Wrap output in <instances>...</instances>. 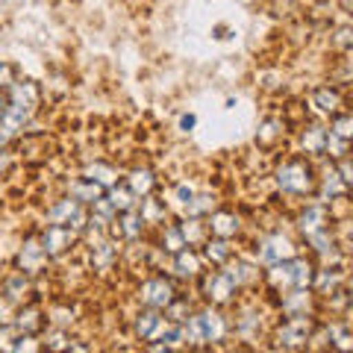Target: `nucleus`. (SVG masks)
Returning <instances> with one entry per match:
<instances>
[{
  "instance_id": "c85d7f7f",
  "label": "nucleus",
  "mask_w": 353,
  "mask_h": 353,
  "mask_svg": "<svg viewBox=\"0 0 353 353\" xmlns=\"http://www.w3.org/2000/svg\"><path fill=\"white\" fill-rule=\"evenodd\" d=\"M324 145H327V130L324 127L303 130V148H306V153H324Z\"/></svg>"
},
{
  "instance_id": "7ed1b4c3",
  "label": "nucleus",
  "mask_w": 353,
  "mask_h": 353,
  "mask_svg": "<svg viewBox=\"0 0 353 353\" xmlns=\"http://www.w3.org/2000/svg\"><path fill=\"white\" fill-rule=\"evenodd\" d=\"M48 221L50 224H62V227H71L74 233L77 230H85L88 224V212L83 203H77L74 197H65V201H57L48 209Z\"/></svg>"
},
{
  "instance_id": "a211bd4d",
  "label": "nucleus",
  "mask_w": 353,
  "mask_h": 353,
  "mask_svg": "<svg viewBox=\"0 0 353 353\" xmlns=\"http://www.w3.org/2000/svg\"><path fill=\"white\" fill-rule=\"evenodd\" d=\"M341 283H345V271L341 268H324V271H315L312 289L321 292V294H333L336 289H341Z\"/></svg>"
},
{
  "instance_id": "a878e982",
  "label": "nucleus",
  "mask_w": 353,
  "mask_h": 353,
  "mask_svg": "<svg viewBox=\"0 0 353 353\" xmlns=\"http://www.w3.org/2000/svg\"><path fill=\"white\" fill-rule=\"evenodd\" d=\"M321 194L330 197V203H333V201H345V197H347V183L341 180L336 171H327L324 183H321Z\"/></svg>"
},
{
  "instance_id": "a19ab883",
  "label": "nucleus",
  "mask_w": 353,
  "mask_h": 353,
  "mask_svg": "<svg viewBox=\"0 0 353 353\" xmlns=\"http://www.w3.org/2000/svg\"><path fill=\"white\" fill-rule=\"evenodd\" d=\"M277 136H280V124H277V121H265V127L259 132V145H271Z\"/></svg>"
},
{
  "instance_id": "37998d69",
  "label": "nucleus",
  "mask_w": 353,
  "mask_h": 353,
  "mask_svg": "<svg viewBox=\"0 0 353 353\" xmlns=\"http://www.w3.org/2000/svg\"><path fill=\"white\" fill-rule=\"evenodd\" d=\"M174 197H176V203L189 206V203H192V197H194V189H192L189 183H180V185L174 189Z\"/></svg>"
},
{
  "instance_id": "c756f323",
  "label": "nucleus",
  "mask_w": 353,
  "mask_h": 353,
  "mask_svg": "<svg viewBox=\"0 0 353 353\" xmlns=\"http://www.w3.org/2000/svg\"><path fill=\"white\" fill-rule=\"evenodd\" d=\"M68 345H71V336L65 333V330H59V327H57V330H50L48 339L41 341V350H48V353H62Z\"/></svg>"
},
{
  "instance_id": "dca6fc26",
  "label": "nucleus",
  "mask_w": 353,
  "mask_h": 353,
  "mask_svg": "<svg viewBox=\"0 0 353 353\" xmlns=\"http://www.w3.org/2000/svg\"><path fill=\"white\" fill-rule=\"evenodd\" d=\"M127 189L136 197H148L153 189H157V176H153L150 168H132L127 176Z\"/></svg>"
},
{
  "instance_id": "f3484780",
  "label": "nucleus",
  "mask_w": 353,
  "mask_h": 353,
  "mask_svg": "<svg viewBox=\"0 0 353 353\" xmlns=\"http://www.w3.org/2000/svg\"><path fill=\"white\" fill-rule=\"evenodd\" d=\"M174 271L180 274V277H185V280L197 277V274H201V256H197L192 248L176 250V253H174Z\"/></svg>"
},
{
  "instance_id": "49530a36",
  "label": "nucleus",
  "mask_w": 353,
  "mask_h": 353,
  "mask_svg": "<svg viewBox=\"0 0 353 353\" xmlns=\"http://www.w3.org/2000/svg\"><path fill=\"white\" fill-rule=\"evenodd\" d=\"M62 353H92V350H88V347L83 345V341H71V345H68V347H65Z\"/></svg>"
},
{
  "instance_id": "f8f14e48",
  "label": "nucleus",
  "mask_w": 353,
  "mask_h": 353,
  "mask_svg": "<svg viewBox=\"0 0 353 353\" xmlns=\"http://www.w3.org/2000/svg\"><path fill=\"white\" fill-rule=\"evenodd\" d=\"M239 215H233V212H227V209H218V212H209V224H206V230L212 233V239H233L236 233H239Z\"/></svg>"
},
{
  "instance_id": "7c9ffc66",
  "label": "nucleus",
  "mask_w": 353,
  "mask_h": 353,
  "mask_svg": "<svg viewBox=\"0 0 353 353\" xmlns=\"http://www.w3.org/2000/svg\"><path fill=\"white\" fill-rule=\"evenodd\" d=\"M330 132H333L336 139H341V141H350V136H353V118L347 112H336L333 124H330Z\"/></svg>"
},
{
  "instance_id": "cd10ccee",
  "label": "nucleus",
  "mask_w": 353,
  "mask_h": 353,
  "mask_svg": "<svg viewBox=\"0 0 353 353\" xmlns=\"http://www.w3.org/2000/svg\"><path fill=\"white\" fill-rule=\"evenodd\" d=\"M327 339H330V347H333L336 353H350V347H353L347 327H341V324L327 327Z\"/></svg>"
},
{
  "instance_id": "864d4df0",
  "label": "nucleus",
  "mask_w": 353,
  "mask_h": 353,
  "mask_svg": "<svg viewBox=\"0 0 353 353\" xmlns=\"http://www.w3.org/2000/svg\"><path fill=\"white\" fill-rule=\"evenodd\" d=\"M239 353H241V350H239Z\"/></svg>"
},
{
  "instance_id": "f257e3e1",
  "label": "nucleus",
  "mask_w": 353,
  "mask_h": 353,
  "mask_svg": "<svg viewBox=\"0 0 353 353\" xmlns=\"http://www.w3.org/2000/svg\"><path fill=\"white\" fill-rule=\"evenodd\" d=\"M277 189L283 194H309L315 189V174H312V165L303 162V159H289L277 171Z\"/></svg>"
},
{
  "instance_id": "2eb2a0df",
  "label": "nucleus",
  "mask_w": 353,
  "mask_h": 353,
  "mask_svg": "<svg viewBox=\"0 0 353 353\" xmlns=\"http://www.w3.org/2000/svg\"><path fill=\"white\" fill-rule=\"evenodd\" d=\"M32 294V285L27 280V274H12L6 283H3V297L9 303H15V306H24L27 303V297Z\"/></svg>"
},
{
  "instance_id": "ea45409f",
  "label": "nucleus",
  "mask_w": 353,
  "mask_h": 353,
  "mask_svg": "<svg viewBox=\"0 0 353 353\" xmlns=\"http://www.w3.org/2000/svg\"><path fill=\"white\" fill-rule=\"evenodd\" d=\"M15 339H18V333H15L12 324H9V327H0V353H12Z\"/></svg>"
},
{
  "instance_id": "72a5a7b5",
  "label": "nucleus",
  "mask_w": 353,
  "mask_h": 353,
  "mask_svg": "<svg viewBox=\"0 0 353 353\" xmlns=\"http://www.w3.org/2000/svg\"><path fill=\"white\" fill-rule=\"evenodd\" d=\"M306 239H309V245H312V250L315 253H324V256H330L333 248H336V239H333L330 230H321V233H312V236H306Z\"/></svg>"
},
{
  "instance_id": "58836bf2",
  "label": "nucleus",
  "mask_w": 353,
  "mask_h": 353,
  "mask_svg": "<svg viewBox=\"0 0 353 353\" xmlns=\"http://www.w3.org/2000/svg\"><path fill=\"white\" fill-rule=\"evenodd\" d=\"M12 353H41V341L36 336H18Z\"/></svg>"
},
{
  "instance_id": "09e8293b",
  "label": "nucleus",
  "mask_w": 353,
  "mask_h": 353,
  "mask_svg": "<svg viewBox=\"0 0 353 353\" xmlns=\"http://www.w3.org/2000/svg\"><path fill=\"white\" fill-rule=\"evenodd\" d=\"M6 106H9V101H6V94L0 92V118H3V112H6Z\"/></svg>"
},
{
  "instance_id": "3c124183",
  "label": "nucleus",
  "mask_w": 353,
  "mask_h": 353,
  "mask_svg": "<svg viewBox=\"0 0 353 353\" xmlns=\"http://www.w3.org/2000/svg\"><path fill=\"white\" fill-rule=\"evenodd\" d=\"M6 141H9V139L3 136V132H0V150H6Z\"/></svg>"
},
{
  "instance_id": "6ab92c4d",
  "label": "nucleus",
  "mask_w": 353,
  "mask_h": 353,
  "mask_svg": "<svg viewBox=\"0 0 353 353\" xmlns=\"http://www.w3.org/2000/svg\"><path fill=\"white\" fill-rule=\"evenodd\" d=\"M71 197L77 203H83V206H92L94 201H101L103 197V189L97 183L92 180H85V176H80V180H74L71 183Z\"/></svg>"
},
{
  "instance_id": "f03ea898",
  "label": "nucleus",
  "mask_w": 353,
  "mask_h": 353,
  "mask_svg": "<svg viewBox=\"0 0 353 353\" xmlns=\"http://www.w3.org/2000/svg\"><path fill=\"white\" fill-rule=\"evenodd\" d=\"M309 341H312V321L306 315H289V321L277 330V345L285 350L306 347Z\"/></svg>"
},
{
  "instance_id": "5701e85b",
  "label": "nucleus",
  "mask_w": 353,
  "mask_h": 353,
  "mask_svg": "<svg viewBox=\"0 0 353 353\" xmlns=\"http://www.w3.org/2000/svg\"><path fill=\"white\" fill-rule=\"evenodd\" d=\"M118 233L124 236L127 241H136L141 233H145V221H141V215L136 212V209H130V212H121V218H118Z\"/></svg>"
},
{
  "instance_id": "a18cd8bd",
  "label": "nucleus",
  "mask_w": 353,
  "mask_h": 353,
  "mask_svg": "<svg viewBox=\"0 0 353 353\" xmlns=\"http://www.w3.org/2000/svg\"><path fill=\"white\" fill-rule=\"evenodd\" d=\"M333 41H336L339 50H350V27H339L336 36H333Z\"/></svg>"
},
{
  "instance_id": "412c9836",
  "label": "nucleus",
  "mask_w": 353,
  "mask_h": 353,
  "mask_svg": "<svg viewBox=\"0 0 353 353\" xmlns=\"http://www.w3.org/2000/svg\"><path fill=\"white\" fill-rule=\"evenodd\" d=\"M83 176H85V180H92V183H97L101 189H112V185H118V174H115L112 165H106V162L88 165Z\"/></svg>"
},
{
  "instance_id": "9d476101",
  "label": "nucleus",
  "mask_w": 353,
  "mask_h": 353,
  "mask_svg": "<svg viewBox=\"0 0 353 353\" xmlns=\"http://www.w3.org/2000/svg\"><path fill=\"white\" fill-rule=\"evenodd\" d=\"M197 324H201L203 345H218V341L227 339V321L218 309H203V312H197Z\"/></svg>"
},
{
  "instance_id": "39448f33",
  "label": "nucleus",
  "mask_w": 353,
  "mask_h": 353,
  "mask_svg": "<svg viewBox=\"0 0 353 353\" xmlns=\"http://www.w3.org/2000/svg\"><path fill=\"white\" fill-rule=\"evenodd\" d=\"M292 256H297V248L289 236L283 233H271L259 241V259L265 265H280V262H289Z\"/></svg>"
},
{
  "instance_id": "b1692460",
  "label": "nucleus",
  "mask_w": 353,
  "mask_h": 353,
  "mask_svg": "<svg viewBox=\"0 0 353 353\" xmlns=\"http://www.w3.org/2000/svg\"><path fill=\"white\" fill-rule=\"evenodd\" d=\"M106 201L112 203V209L121 215V212H130V209H136V203H139V197L132 194L127 185H112L109 189V194H106Z\"/></svg>"
},
{
  "instance_id": "473e14b6",
  "label": "nucleus",
  "mask_w": 353,
  "mask_h": 353,
  "mask_svg": "<svg viewBox=\"0 0 353 353\" xmlns=\"http://www.w3.org/2000/svg\"><path fill=\"white\" fill-rule=\"evenodd\" d=\"M141 221L145 224H159V221H165V206L159 201H153V197H148V201H141Z\"/></svg>"
},
{
  "instance_id": "1a4fd4ad",
  "label": "nucleus",
  "mask_w": 353,
  "mask_h": 353,
  "mask_svg": "<svg viewBox=\"0 0 353 353\" xmlns=\"http://www.w3.org/2000/svg\"><path fill=\"white\" fill-rule=\"evenodd\" d=\"M48 265V253H44L39 236H30L24 241V248L18 250V271L21 274H41Z\"/></svg>"
},
{
  "instance_id": "aec40b11",
  "label": "nucleus",
  "mask_w": 353,
  "mask_h": 353,
  "mask_svg": "<svg viewBox=\"0 0 353 353\" xmlns=\"http://www.w3.org/2000/svg\"><path fill=\"white\" fill-rule=\"evenodd\" d=\"M312 106L318 112H327V115H336L339 106H341V94L336 92L333 85H321L312 92Z\"/></svg>"
},
{
  "instance_id": "2f4dec72",
  "label": "nucleus",
  "mask_w": 353,
  "mask_h": 353,
  "mask_svg": "<svg viewBox=\"0 0 353 353\" xmlns=\"http://www.w3.org/2000/svg\"><path fill=\"white\" fill-rule=\"evenodd\" d=\"M115 245H112V241H97V245H94V253H92V259H94V265H97V268H109V265H112V259H115Z\"/></svg>"
},
{
  "instance_id": "79ce46f5",
  "label": "nucleus",
  "mask_w": 353,
  "mask_h": 353,
  "mask_svg": "<svg viewBox=\"0 0 353 353\" xmlns=\"http://www.w3.org/2000/svg\"><path fill=\"white\" fill-rule=\"evenodd\" d=\"M15 303H9L3 294H0V327H9L12 324V318H15Z\"/></svg>"
},
{
  "instance_id": "4468645a",
  "label": "nucleus",
  "mask_w": 353,
  "mask_h": 353,
  "mask_svg": "<svg viewBox=\"0 0 353 353\" xmlns=\"http://www.w3.org/2000/svg\"><path fill=\"white\" fill-rule=\"evenodd\" d=\"M289 277H292V289H312V277H315V265L303 259V256H292L289 262Z\"/></svg>"
},
{
  "instance_id": "20e7f679",
  "label": "nucleus",
  "mask_w": 353,
  "mask_h": 353,
  "mask_svg": "<svg viewBox=\"0 0 353 353\" xmlns=\"http://www.w3.org/2000/svg\"><path fill=\"white\" fill-rule=\"evenodd\" d=\"M139 301L145 303L148 309H168L174 301H176V292H174V285L171 280H165V277H150L141 283V289H139Z\"/></svg>"
},
{
  "instance_id": "8fccbe9b",
  "label": "nucleus",
  "mask_w": 353,
  "mask_h": 353,
  "mask_svg": "<svg viewBox=\"0 0 353 353\" xmlns=\"http://www.w3.org/2000/svg\"><path fill=\"white\" fill-rule=\"evenodd\" d=\"M6 165H9V157H6V150H0V171H6Z\"/></svg>"
},
{
  "instance_id": "393cba45",
  "label": "nucleus",
  "mask_w": 353,
  "mask_h": 353,
  "mask_svg": "<svg viewBox=\"0 0 353 353\" xmlns=\"http://www.w3.org/2000/svg\"><path fill=\"white\" fill-rule=\"evenodd\" d=\"M283 309H285V315H306V309H309V289L283 292Z\"/></svg>"
},
{
  "instance_id": "6e6552de",
  "label": "nucleus",
  "mask_w": 353,
  "mask_h": 353,
  "mask_svg": "<svg viewBox=\"0 0 353 353\" xmlns=\"http://www.w3.org/2000/svg\"><path fill=\"white\" fill-rule=\"evenodd\" d=\"M203 292H206V297L212 303H230L236 297V292H239V285L230 280V274L227 271H209L206 274V280H203Z\"/></svg>"
},
{
  "instance_id": "c9c22d12",
  "label": "nucleus",
  "mask_w": 353,
  "mask_h": 353,
  "mask_svg": "<svg viewBox=\"0 0 353 353\" xmlns=\"http://www.w3.org/2000/svg\"><path fill=\"white\" fill-rule=\"evenodd\" d=\"M212 206H215V201H212L209 194H194L192 203L185 206V209H189V218H201V215H206V212H212Z\"/></svg>"
},
{
  "instance_id": "9b49d317",
  "label": "nucleus",
  "mask_w": 353,
  "mask_h": 353,
  "mask_svg": "<svg viewBox=\"0 0 353 353\" xmlns=\"http://www.w3.org/2000/svg\"><path fill=\"white\" fill-rule=\"evenodd\" d=\"M12 327H15V333L18 336H36L39 330L44 327V315H41V309L39 306H18L15 309V318H12Z\"/></svg>"
},
{
  "instance_id": "603ef678",
  "label": "nucleus",
  "mask_w": 353,
  "mask_h": 353,
  "mask_svg": "<svg viewBox=\"0 0 353 353\" xmlns=\"http://www.w3.org/2000/svg\"><path fill=\"white\" fill-rule=\"evenodd\" d=\"M197 353H206V350H197Z\"/></svg>"
},
{
  "instance_id": "f704fd0d",
  "label": "nucleus",
  "mask_w": 353,
  "mask_h": 353,
  "mask_svg": "<svg viewBox=\"0 0 353 353\" xmlns=\"http://www.w3.org/2000/svg\"><path fill=\"white\" fill-rule=\"evenodd\" d=\"M183 248H185V241H183V236H180V227H165V230H162V250L174 256V253L183 250Z\"/></svg>"
},
{
  "instance_id": "de8ad7c7",
  "label": "nucleus",
  "mask_w": 353,
  "mask_h": 353,
  "mask_svg": "<svg viewBox=\"0 0 353 353\" xmlns=\"http://www.w3.org/2000/svg\"><path fill=\"white\" fill-rule=\"evenodd\" d=\"M180 127H183V130H192V127H194V115H183V118H180Z\"/></svg>"
},
{
  "instance_id": "bb28decb",
  "label": "nucleus",
  "mask_w": 353,
  "mask_h": 353,
  "mask_svg": "<svg viewBox=\"0 0 353 353\" xmlns=\"http://www.w3.org/2000/svg\"><path fill=\"white\" fill-rule=\"evenodd\" d=\"M206 224L201 218H189V221H183L180 224V236H183V241H185V248H192V245H201V241L206 239Z\"/></svg>"
},
{
  "instance_id": "423d86ee",
  "label": "nucleus",
  "mask_w": 353,
  "mask_h": 353,
  "mask_svg": "<svg viewBox=\"0 0 353 353\" xmlns=\"http://www.w3.org/2000/svg\"><path fill=\"white\" fill-rule=\"evenodd\" d=\"M41 241V248L44 253H48V259H57L62 256V253H68L74 248V241H77V233L71 227H62V224H50L44 233L39 236Z\"/></svg>"
},
{
  "instance_id": "e433bc0d",
  "label": "nucleus",
  "mask_w": 353,
  "mask_h": 353,
  "mask_svg": "<svg viewBox=\"0 0 353 353\" xmlns=\"http://www.w3.org/2000/svg\"><path fill=\"white\" fill-rule=\"evenodd\" d=\"M189 315H192V312H189V306H185L183 301H174L168 309H165V318H168L171 324H183Z\"/></svg>"
},
{
  "instance_id": "4c0bfd02",
  "label": "nucleus",
  "mask_w": 353,
  "mask_h": 353,
  "mask_svg": "<svg viewBox=\"0 0 353 353\" xmlns=\"http://www.w3.org/2000/svg\"><path fill=\"white\" fill-rule=\"evenodd\" d=\"M227 274H230V280H233L236 285H241V283L253 280V268H250L248 262H236L233 268H227Z\"/></svg>"
},
{
  "instance_id": "c03bdc74",
  "label": "nucleus",
  "mask_w": 353,
  "mask_h": 353,
  "mask_svg": "<svg viewBox=\"0 0 353 353\" xmlns=\"http://www.w3.org/2000/svg\"><path fill=\"white\" fill-rule=\"evenodd\" d=\"M53 324H57L59 330H65V327H68V324H74V312H71V309H53Z\"/></svg>"
},
{
  "instance_id": "4be33fe9",
  "label": "nucleus",
  "mask_w": 353,
  "mask_h": 353,
  "mask_svg": "<svg viewBox=\"0 0 353 353\" xmlns=\"http://www.w3.org/2000/svg\"><path fill=\"white\" fill-rule=\"evenodd\" d=\"M203 256L221 268V265H227L230 259H233V248H230L227 239H209L203 245Z\"/></svg>"
},
{
  "instance_id": "ddd939ff",
  "label": "nucleus",
  "mask_w": 353,
  "mask_h": 353,
  "mask_svg": "<svg viewBox=\"0 0 353 353\" xmlns=\"http://www.w3.org/2000/svg\"><path fill=\"white\" fill-rule=\"evenodd\" d=\"M327 224H330V215H327V206H321V203L306 206L301 218H297V230H301L303 236L321 233V230H327Z\"/></svg>"
},
{
  "instance_id": "0eeeda50",
  "label": "nucleus",
  "mask_w": 353,
  "mask_h": 353,
  "mask_svg": "<svg viewBox=\"0 0 353 353\" xmlns=\"http://www.w3.org/2000/svg\"><path fill=\"white\" fill-rule=\"evenodd\" d=\"M165 327H168V318H165L159 309H141V312L136 315V321H132V330H136V336L141 341H159L162 333H165Z\"/></svg>"
}]
</instances>
